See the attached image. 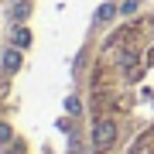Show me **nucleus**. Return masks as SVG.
<instances>
[{"label":"nucleus","instance_id":"f257e3e1","mask_svg":"<svg viewBox=\"0 0 154 154\" xmlns=\"http://www.w3.org/2000/svg\"><path fill=\"white\" fill-rule=\"evenodd\" d=\"M93 154H154V14L120 24L89 72Z\"/></svg>","mask_w":154,"mask_h":154},{"label":"nucleus","instance_id":"f03ea898","mask_svg":"<svg viewBox=\"0 0 154 154\" xmlns=\"http://www.w3.org/2000/svg\"><path fill=\"white\" fill-rule=\"evenodd\" d=\"M4 69H7V72H17V69H21V55H17L14 48L4 51Z\"/></svg>","mask_w":154,"mask_h":154},{"label":"nucleus","instance_id":"7ed1b4c3","mask_svg":"<svg viewBox=\"0 0 154 154\" xmlns=\"http://www.w3.org/2000/svg\"><path fill=\"white\" fill-rule=\"evenodd\" d=\"M113 17H116V7H113V4H103V7H99V14H96V21H103V24H110Z\"/></svg>","mask_w":154,"mask_h":154},{"label":"nucleus","instance_id":"20e7f679","mask_svg":"<svg viewBox=\"0 0 154 154\" xmlns=\"http://www.w3.org/2000/svg\"><path fill=\"white\" fill-rule=\"evenodd\" d=\"M14 41H17V45H28V41H31L28 28H14Z\"/></svg>","mask_w":154,"mask_h":154}]
</instances>
